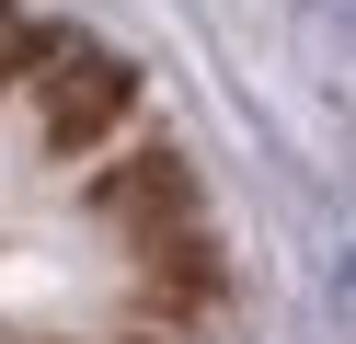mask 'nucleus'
<instances>
[{"mask_svg": "<svg viewBox=\"0 0 356 344\" xmlns=\"http://www.w3.org/2000/svg\"><path fill=\"white\" fill-rule=\"evenodd\" d=\"M299 35L322 46L333 69H356V0H299Z\"/></svg>", "mask_w": 356, "mask_h": 344, "instance_id": "obj_1", "label": "nucleus"}]
</instances>
